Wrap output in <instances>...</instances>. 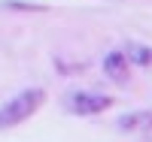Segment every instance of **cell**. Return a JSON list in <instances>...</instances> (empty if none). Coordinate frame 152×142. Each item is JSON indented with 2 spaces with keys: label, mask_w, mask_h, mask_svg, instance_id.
<instances>
[{
  "label": "cell",
  "mask_w": 152,
  "mask_h": 142,
  "mask_svg": "<svg viewBox=\"0 0 152 142\" xmlns=\"http://www.w3.org/2000/svg\"><path fill=\"white\" fill-rule=\"evenodd\" d=\"M43 103H46V91H40V88H28V91H21L18 97H12L6 106H0V130L28 121Z\"/></svg>",
  "instance_id": "cell-1"
},
{
  "label": "cell",
  "mask_w": 152,
  "mask_h": 142,
  "mask_svg": "<svg viewBox=\"0 0 152 142\" xmlns=\"http://www.w3.org/2000/svg\"><path fill=\"white\" fill-rule=\"evenodd\" d=\"M67 106L70 112L76 115H97V112H104L113 106V100L104 97V94H88V91H73L70 100H67Z\"/></svg>",
  "instance_id": "cell-2"
},
{
  "label": "cell",
  "mask_w": 152,
  "mask_h": 142,
  "mask_svg": "<svg viewBox=\"0 0 152 142\" xmlns=\"http://www.w3.org/2000/svg\"><path fill=\"white\" fill-rule=\"evenodd\" d=\"M104 70L113 82H128V55L122 51H110L104 58Z\"/></svg>",
  "instance_id": "cell-3"
},
{
  "label": "cell",
  "mask_w": 152,
  "mask_h": 142,
  "mask_svg": "<svg viewBox=\"0 0 152 142\" xmlns=\"http://www.w3.org/2000/svg\"><path fill=\"white\" fill-rule=\"evenodd\" d=\"M122 130H152V112H128L119 118Z\"/></svg>",
  "instance_id": "cell-4"
},
{
  "label": "cell",
  "mask_w": 152,
  "mask_h": 142,
  "mask_svg": "<svg viewBox=\"0 0 152 142\" xmlns=\"http://www.w3.org/2000/svg\"><path fill=\"white\" fill-rule=\"evenodd\" d=\"M128 61H134V63H140V67H146V63L152 61V51H149L146 45H131V48H128Z\"/></svg>",
  "instance_id": "cell-5"
}]
</instances>
